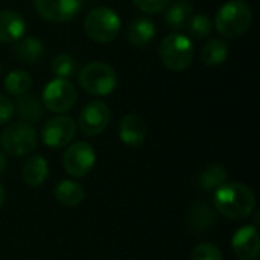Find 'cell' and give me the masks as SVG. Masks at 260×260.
Masks as SVG:
<instances>
[{
	"instance_id": "1",
	"label": "cell",
	"mask_w": 260,
	"mask_h": 260,
	"mask_svg": "<svg viewBox=\"0 0 260 260\" xmlns=\"http://www.w3.org/2000/svg\"><path fill=\"white\" fill-rule=\"evenodd\" d=\"M215 210L229 219H245L256 207L254 192L242 183H224L215 190Z\"/></svg>"
},
{
	"instance_id": "2",
	"label": "cell",
	"mask_w": 260,
	"mask_h": 260,
	"mask_svg": "<svg viewBox=\"0 0 260 260\" xmlns=\"http://www.w3.org/2000/svg\"><path fill=\"white\" fill-rule=\"evenodd\" d=\"M253 23L251 6L244 0H230L224 3L215 17V27L224 38H239Z\"/></svg>"
},
{
	"instance_id": "3",
	"label": "cell",
	"mask_w": 260,
	"mask_h": 260,
	"mask_svg": "<svg viewBox=\"0 0 260 260\" xmlns=\"http://www.w3.org/2000/svg\"><path fill=\"white\" fill-rule=\"evenodd\" d=\"M158 56L165 67L172 72L186 70L195 56V46L192 40L183 34L166 35L158 46Z\"/></svg>"
},
{
	"instance_id": "4",
	"label": "cell",
	"mask_w": 260,
	"mask_h": 260,
	"mask_svg": "<svg viewBox=\"0 0 260 260\" xmlns=\"http://www.w3.org/2000/svg\"><path fill=\"white\" fill-rule=\"evenodd\" d=\"M122 27L120 17L117 12L108 6H98L93 8L84 20L85 34L90 40L96 43H110L116 40Z\"/></svg>"
},
{
	"instance_id": "5",
	"label": "cell",
	"mask_w": 260,
	"mask_h": 260,
	"mask_svg": "<svg viewBox=\"0 0 260 260\" xmlns=\"http://www.w3.org/2000/svg\"><path fill=\"white\" fill-rule=\"evenodd\" d=\"M79 85L93 96H107L114 91L117 85L116 70L105 62H88L78 75Z\"/></svg>"
},
{
	"instance_id": "6",
	"label": "cell",
	"mask_w": 260,
	"mask_h": 260,
	"mask_svg": "<svg viewBox=\"0 0 260 260\" xmlns=\"http://www.w3.org/2000/svg\"><path fill=\"white\" fill-rule=\"evenodd\" d=\"M2 149L14 157H23L34 152L38 146V134L27 122H15L8 125L0 134Z\"/></svg>"
},
{
	"instance_id": "7",
	"label": "cell",
	"mask_w": 260,
	"mask_h": 260,
	"mask_svg": "<svg viewBox=\"0 0 260 260\" xmlns=\"http://www.w3.org/2000/svg\"><path fill=\"white\" fill-rule=\"evenodd\" d=\"M76 98V88L69 79L55 78L44 87L41 102L46 110L61 114L73 108Z\"/></svg>"
},
{
	"instance_id": "8",
	"label": "cell",
	"mask_w": 260,
	"mask_h": 260,
	"mask_svg": "<svg viewBox=\"0 0 260 260\" xmlns=\"http://www.w3.org/2000/svg\"><path fill=\"white\" fill-rule=\"evenodd\" d=\"M96 163V152L87 142H76L70 145L62 157V165L70 177H85Z\"/></svg>"
},
{
	"instance_id": "9",
	"label": "cell",
	"mask_w": 260,
	"mask_h": 260,
	"mask_svg": "<svg viewBox=\"0 0 260 260\" xmlns=\"http://www.w3.org/2000/svg\"><path fill=\"white\" fill-rule=\"evenodd\" d=\"M78 125L70 116H56L49 119L41 131L43 143L49 148L59 149L67 146L76 136Z\"/></svg>"
},
{
	"instance_id": "10",
	"label": "cell",
	"mask_w": 260,
	"mask_h": 260,
	"mask_svg": "<svg viewBox=\"0 0 260 260\" xmlns=\"http://www.w3.org/2000/svg\"><path fill=\"white\" fill-rule=\"evenodd\" d=\"M110 108L104 101L88 102L79 113L78 126L84 136L94 137L102 134L110 123Z\"/></svg>"
},
{
	"instance_id": "11",
	"label": "cell",
	"mask_w": 260,
	"mask_h": 260,
	"mask_svg": "<svg viewBox=\"0 0 260 260\" xmlns=\"http://www.w3.org/2000/svg\"><path fill=\"white\" fill-rule=\"evenodd\" d=\"M85 0H34L37 12L47 21H70L82 9Z\"/></svg>"
},
{
	"instance_id": "12",
	"label": "cell",
	"mask_w": 260,
	"mask_h": 260,
	"mask_svg": "<svg viewBox=\"0 0 260 260\" xmlns=\"http://www.w3.org/2000/svg\"><path fill=\"white\" fill-rule=\"evenodd\" d=\"M236 257L241 260H256L260 254V235L256 225H242L232 239Z\"/></svg>"
},
{
	"instance_id": "13",
	"label": "cell",
	"mask_w": 260,
	"mask_h": 260,
	"mask_svg": "<svg viewBox=\"0 0 260 260\" xmlns=\"http://www.w3.org/2000/svg\"><path fill=\"white\" fill-rule=\"evenodd\" d=\"M148 128L137 114H126L119 123V137L129 148H140L146 140Z\"/></svg>"
},
{
	"instance_id": "14",
	"label": "cell",
	"mask_w": 260,
	"mask_h": 260,
	"mask_svg": "<svg viewBox=\"0 0 260 260\" xmlns=\"http://www.w3.org/2000/svg\"><path fill=\"white\" fill-rule=\"evenodd\" d=\"M24 34V18L12 9H0V43H17Z\"/></svg>"
},
{
	"instance_id": "15",
	"label": "cell",
	"mask_w": 260,
	"mask_h": 260,
	"mask_svg": "<svg viewBox=\"0 0 260 260\" xmlns=\"http://www.w3.org/2000/svg\"><path fill=\"white\" fill-rule=\"evenodd\" d=\"M187 222H189V227L192 230H195V232H207V230H210L216 222L215 207H212L204 200L195 201L189 209Z\"/></svg>"
},
{
	"instance_id": "16",
	"label": "cell",
	"mask_w": 260,
	"mask_h": 260,
	"mask_svg": "<svg viewBox=\"0 0 260 260\" xmlns=\"http://www.w3.org/2000/svg\"><path fill=\"white\" fill-rule=\"evenodd\" d=\"M193 15V6L187 0H177L169 3L165 11V23L174 30H183L187 27Z\"/></svg>"
},
{
	"instance_id": "17",
	"label": "cell",
	"mask_w": 260,
	"mask_h": 260,
	"mask_svg": "<svg viewBox=\"0 0 260 260\" xmlns=\"http://www.w3.org/2000/svg\"><path fill=\"white\" fill-rule=\"evenodd\" d=\"M23 180L29 187H40L49 177V165L46 158L40 154L30 155L23 166Z\"/></svg>"
},
{
	"instance_id": "18",
	"label": "cell",
	"mask_w": 260,
	"mask_h": 260,
	"mask_svg": "<svg viewBox=\"0 0 260 260\" xmlns=\"http://www.w3.org/2000/svg\"><path fill=\"white\" fill-rule=\"evenodd\" d=\"M155 24L152 20L146 18V17H137L134 18L129 26H128V41L136 46V47H145L148 46L154 37H155Z\"/></svg>"
},
{
	"instance_id": "19",
	"label": "cell",
	"mask_w": 260,
	"mask_h": 260,
	"mask_svg": "<svg viewBox=\"0 0 260 260\" xmlns=\"http://www.w3.org/2000/svg\"><path fill=\"white\" fill-rule=\"evenodd\" d=\"M14 55L20 62L35 64L44 55V44L35 37H23L15 43Z\"/></svg>"
},
{
	"instance_id": "20",
	"label": "cell",
	"mask_w": 260,
	"mask_h": 260,
	"mask_svg": "<svg viewBox=\"0 0 260 260\" xmlns=\"http://www.w3.org/2000/svg\"><path fill=\"white\" fill-rule=\"evenodd\" d=\"M14 108L18 117L27 123H35L43 117V104L35 94L26 93V94L17 96V102L14 104Z\"/></svg>"
},
{
	"instance_id": "21",
	"label": "cell",
	"mask_w": 260,
	"mask_h": 260,
	"mask_svg": "<svg viewBox=\"0 0 260 260\" xmlns=\"http://www.w3.org/2000/svg\"><path fill=\"white\" fill-rule=\"evenodd\" d=\"M56 201L62 206L73 207L78 206L84 201L85 198V190L84 187L73 180H62L61 183L56 184L55 192H53Z\"/></svg>"
},
{
	"instance_id": "22",
	"label": "cell",
	"mask_w": 260,
	"mask_h": 260,
	"mask_svg": "<svg viewBox=\"0 0 260 260\" xmlns=\"http://www.w3.org/2000/svg\"><path fill=\"white\" fill-rule=\"evenodd\" d=\"M206 66H221L229 58V43L224 38H210L200 52Z\"/></svg>"
},
{
	"instance_id": "23",
	"label": "cell",
	"mask_w": 260,
	"mask_h": 260,
	"mask_svg": "<svg viewBox=\"0 0 260 260\" xmlns=\"http://www.w3.org/2000/svg\"><path fill=\"white\" fill-rule=\"evenodd\" d=\"M229 178L227 169L219 163H212L201 171L198 175V184L203 190H216Z\"/></svg>"
},
{
	"instance_id": "24",
	"label": "cell",
	"mask_w": 260,
	"mask_h": 260,
	"mask_svg": "<svg viewBox=\"0 0 260 260\" xmlns=\"http://www.w3.org/2000/svg\"><path fill=\"white\" fill-rule=\"evenodd\" d=\"M30 87H32V76L26 70H21V69L12 70L5 78V90L11 96L17 98V96L26 94Z\"/></svg>"
},
{
	"instance_id": "25",
	"label": "cell",
	"mask_w": 260,
	"mask_h": 260,
	"mask_svg": "<svg viewBox=\"0 0 260 260\" xmlns=\"http://www.w3.org/2000/svg\"><path fill=\"white\" fill-rule=\"evenodd\" d=\"M52 73L56 78H64L69 79L70 76H73L78 70V62L67 53H59L52 59L50 64Z\"/></svg>"
},
{
	"instance_id": "26",
	"label": "cell",
	"mask_w": 260,
	"mask_h": 260,
	"mask_svg": "<svg viewBox=\"0 0 260 260\" xmlns=\"http://www.w3.org/2000/svg\"><path fill=\"white\" fill-rule=\"evenodd\" d=\"M186 29L195 40H204L212 32V20L206 14H193Z\"/></svg>"
},
{
	"instance_id": "27",
	"label": "cell",
	"mask_w": 260,
	"mask_h": 260,
	"mask_svg": "<svg viewBox=\"0 0 260 260\" xmlns=\"http://www.w3.org/2000/svg\"><path fill=\"white\" fill-rule=\"evenodd\" d=\"M192 260H222V253L215 244L203 242L193 248Z\"/></svg>"
},
{
	"instance_id": "28",
	"label": "cell",
	"mask_w": 260,
	"mask_h": 260,
	"mask_svg": "<svg viewBox=\"0 0 260 260\" xmlns=\"http://www.w3.org/2000/svg\"><path fill=\"white\" fill-rule=\"evenodd\" d=\"M133 3L143 12L148 14H158L166 9L171 0H133Z\"/></svg>"
},
{
	"instance_id": "29",
	"label": "cell",
	"mask_w": 260,
	"mask_h": 260,
	"mask_svg": "<svg viewBox=\"0 0 260 260\" xmlns=\"http://www.w3.org/2000/svg\"><path fill=\"white\" fill-rule=\"evenodd\" d=\"M14 113H15L14 102L8 96L0 93V126L8 123L12 119Z\"/></svg>"
},
{
	"instance_id": "30",
	"label": "cell",
	"mask_w": 260,
	"mask_h": 260,
	"mask_svg": "<svg viewBox=\"0 0 260 260\" xmlns=\"http://www.w3.org/2000/svg\"><path fill=\"white\" fill-rule=\"evenodd\" d=\"M6 165H8V161H6V157H5V154H3V152H0V175L5 172V169H6Z\"/></svg>"
},
{
	"instance_id": "31",
	"label": "cell",
	"mask_w": 260,
	"mask_h": 260,
	"mask_svg": "<svg viewBox=\"0 0 260 260\" xmlns=\"http://www.w3.org/2000/svg\"><path fill=\"white\" fill-rule=\"evenodd\" d=\"M5 198H6V193H5L3 186L0 184V207H2V206H3V203H5Z\"/></svg>"
},
{
	"instance_id": "32",
	"label": "cell",
	"mask_w": 260,
	"mask_h": 260,
	"mask_svg": "<svg viewBox=\"0 0 260 260\" xmlns=\"http://www.w3.org/2000/svg\"><path fill=\"white\" fill-rule=\"evenodd\" d=\"M0 72H2V66H0Z\"/></svg>"
}]
</instances>
